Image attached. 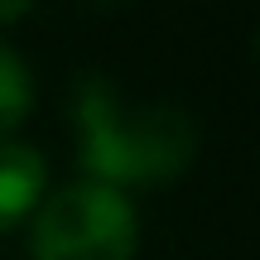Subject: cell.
I'll list each match as a JSON object with an SVG mask.
<instances>
[{
  "label": "cell",
  "mask_w": 260,
  "mask_h": 260,
  "mask_svg": "<svg viewBox=\"0 0 260 260\" xmlns=\"http://www.w3.org/2000/svg\"><path fill=\"white\" fill-rule=\"evenodd\" d=\"M77 164L87 183L125 188L174 183L198 159V121L174 102H125L106 73H82L73 82Z\"/></svg>",
  "instance_id": "obj_1"
},
{
  "label": "cell",
  "mask_w": 260,
  "mask_h": 260,
  "mask_svg": "<svg viewBox=\"0 0 260 260\" xmlns=\"http://www.w3.org/2000/svg\"><path fill=\"white\" fill-rule=\"evenodd\" d=\"M29 260H140V212L106 183H63L29 217Z\"/></svg>",
  "instance_id": "obj_2"
},
{
  "label": "cell",
  "mask_w": 260,
  "mask_h": 260,
  "mask_svg": "<svg viewBox=\"0 0 260 260\" xmlns=\"http://www.w3.org/2000/svg\"><path fill=\"white\" fill-rule=\"evenodd\" d=\"M48 198V159L24 140H0V236L29 226L39 203Z\"/></svg>",
  "instance_id": "obj_3"
},
{
  "label": "cell",
  "mask_w": 260,
  "mask_h": 260,
  "mask_svg": "<svg viewBox=\"0 0 260 260\" xmlns=\"http://www.w3.org/2000/svg\"><path fill=\"white\" fill-rule=\"evenodd\" d=\"M34 111V73L15 48L0 39V140H10Z\"/></svg>",
  "instance_id": "obj_4"
},
{
  "label": "cell",
  "mask_w": 260,
  "mask_h": 260,
  "mask_svg": "<svg viewBox=\"0 0 260 260\" xmlns=\"http://www.w3.org/2000/svg\"><path fill=\"white\" fill-rule=\"evenodd\" d=\"M29 10H34V0H0V29L15 24V19H24Z\"/></svg>",
  "instance_id": "obj_5"
},
{
  "label": "cell",
  "mask_w": 260,
  "mask_h": 260,
  "mask_svg": "<svg viewBox=\"0 0 260 260\" xmlns=\"http://www.w3.org/2000/svg\"><path fill=\"white\" fill-rule=\"evenodd\" d=\"M92 5H111V0H92Z\"/></svg>",
  "instance_id": "obj_6"
}]
</instances>
